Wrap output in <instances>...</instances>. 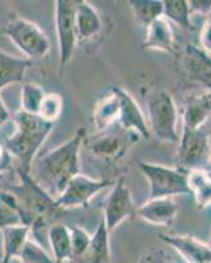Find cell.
I'll return each instance as SVG.
<instances>
[{"mask_svg": "<svg viewBox=\"0 0 211 263\" xmlns=\"http://www.w3.org/2000/svg\"><path fill=\"white\" fill-rule=\"evenodd\" d=\"M84 138L86 130L79 129L70 140L41 157L33 166V179L54 199L62 194L72 178L80 174L79 156Z\"/></svg>", "mask_w": 211, "mask_h": 263, "instance_id": "6da1fadb", "label": "cell"}, {"mask_svg": "<svg viewBox=\"0 0 211 263\" xmlns=\"http://www.w3.org/2000/svg\"><path fill=\"white\" fill-rule=\"evenodd\" d=\"M13 121L16 132L4 141V147L17 158L20 163L18 173H30L33 159L55 124L48 123L38 115L25 114L21 109L13 115Z\"/></svg>", "mask_w": 211, "mask_h": 263, "instance_id": "7a4b0ae2", "label": "cell"}, {"mask_svg": "<svg viewBox=\"0 0 211 263\" xmlns=\"http://www.w3.org/2000/svg\"><path fill=\"white\" fill-rule=\"evenodd\" d=\"M18 185H12L7 191L15 196L25 225L32 230L41 229L54 220V216L60 210L55 204V199L33 179L30 173H18Z\"/></svg>", "mask_w": 211, "mask_h": 263, "instance_id": "3957f363", "label": "cell"}, {"mask_svg": "<svg viewBox=\"0 0 211 263\" xmlns=\"http://www.w3.org/2000/svg\"><path fill=\"white\" fill-rule=\"evenodd\" d=\"M138 166L150 183L149 199L191 195L186 171L144 161L138 162Z\"/></svg>", "mask_w": 211, "mask_h": 263, "instance_id": "277c9868", "label": "cell"}, {"mask_svg": "<svg viewBox=\"0 0 211 263\" xmlns=\"http://www.w3.org/2000/svg\"><path fill=\"white\" fill-rule=\"evenodd\" d=\"M7 37L24 54L27 60L34 61L46 57L50 51V40L41 28L23 17H9L3 28Z\"/></svg>", "mask_w": 211, "mask_h": 263, "instance_id": "5b68a950", "label": "cell"}, {"mask_svg": "<svg viewBox=\"0 0 211 263\" xmlns=\"http://www.w3.org/2000/svg\"><path fill=\"white\" fill-rule=\"evenodd\" d=\"M149 129L151 135L164 142H177L179 114L175 100L165 91H160L149 103Z\"/></svg>", "mask_w": 211, "mask_h": 263, "instance_id": "8992f818", "label": "cell"}, {"mask_svg": "<svg viewBox=\"0 0 211 263\" xmlns=\"http://www.w3.org/2000/svg\"><path fill=\"white\" fill-rule=\"evenodd\" d=\"M177 150V167L181 170H207L211 156V142L202 128H182Z\"/></svg>", "mask_w": 211, "mask_h": 263, "instance_id": "52a82bcc", "label": "cell"}, {"mask_svg": "<svg viewBox=\"0 0 211 263\" xmlns=\"http://www.w3.org/2000/svg\"><path fill=\"white\" fill-rule=\"evenodd\" d=\"M116 124L101 132H96L92 137L84 138L83 146L90 150L93 156L105 161H118L125 156L129 147L138 140V135L128 132L118 124L117 132Z\"/></svg>", "mask_w": 211, "mask_h": 263, "instance_id": "ba28073f", "label": "cell"}, {"mask_svg": "<svg viewBox=\"0 0 211 263\" xmlns=\"http://www.w3.org/2000/svg\"><path fill=\"white\" fill-rule=\"evenodd\" d=\"M79 0H57L55 2V29L59 48V70L63 75L66 67L71 62L76 45L75 16Z\"/></svg>", "mask_w": 211, "mask_h": 263, "instance_id": "9c48e42d", "label": "cell"}, {"mask_svg": "<svg viewBox=\"0 0 211 263\" xmlns=\"http://www.w3.org/2000/svg\"><path fill=\"white\" fill-rule=\"evenodd\" d=\"M112 183L114 182L105 179H92L83 174H77L66 185L62 194L55 199V204L59 210L84 206Z\"/></svg>", "mask_w": 211, "mask_h": 263, "instance_id": "30bf717a", "label": "cell"}, {"mask_svg": "<svg viewBox=\"0 0 211 263\" xmlns=\"http://www.w3.org/2000/svg\"><path fill=\"white\" fill-rule=\"evenodd\" d=\"M137 213V208L134 205L130 190L126 185L125 177L118 178L114 180L113 189L105 199L104 203V216L102 220L105 222L108 232L116 229L121 222L126 218L131 217Z\"/></svg>", "mask_w": 211, "mask_h": 263, "instance_id": "8fae6325", "label": "cell"}, {"mask_svg": "<svg viewBox=\"0 0 211 263\" xmlns=\"http://www.w3.org/2000/svg\"><path fill=\"white\" fill-rule=\"evenodd\" d=\"M110 91L118 99V124L121 128L128 132H133L143 138L151 137L146 117L138 103L135 102V99L128 91L118 86L110 87Z\"/></svg>", "mask_w": 211, "mask_h": 263, "instance_id": "7c38bea8", "label": "cell"}, {"mask_svg": "<svg viewBox=\"0 0 211 263\" xmlns=\"http://www.w3.org/2000/svg\"><path fill=\"white\" fill-rule=\"evenodd\" d=\"M182 66L189 79L211 91V55L194 45L185 46Z\"/></svg>", "mask_w": 211, "mask_h": 263, "instance_id": "4fadbf2b", "label": "cell"}, {"mask_svg": "<svg viewBox=\"0 0 211 263\" xmlns=\"http://www.w3.org/2000/svg\"><path fill=\"white\" fill-rule=\"evenodd\" d=\"M160 239L172 246L187 263H211V248L193 236H173L160 234Z\"/></svg>", "mask_w": 211, "mask_h": 263, "instance_id": "5bb4252c", "label": "cell"}, {"mask_svg": "<svg viewBox=\"0 0 211 263\" xmlns=\"http://www.w3.org/2000/svg\"><path fill=\"white\" fill-rule=\"evenodd\" d=\"M140 218L152 225L168 227L175 221L179 213V205L172 197H160V199H149L137 210Z\"/></svg>", "mask_w": 211, "mask_h": 263, "instance_id": "9a60e30c", "label": "cell"}, {"mask_svg": "<svg viewBox=\"0 0 211 263\" xmlns=\"http://www.w3.org/2000/svg\"><path fill=\"white\" fill-rule=\"evenodd\" d=\"M77 41L84 42L97 36L102 29V20L97 9L86 0H79L75 16Z\"/></svg>", "mask_w": 211, "mask_h": 263, "instance_id": "2e32d148", "label": "cell"}, {"mask_svg": "<svg viewBox=\"0 0 211 263\" xmlns=\"http://www.w3.org/2000/svg\"><path fill=\"white\" fill-rule=\"evenodd\" d=\"M75 263H113L110 255L109 232L105 227L104 220L100 221L95 234L91 238L90 246L87 248L83 255L74 259Z\"/></svg>", "mask_w": 211, "mask_h": 263, "instance_id": "e0dca14e", "label": "cell"}, {"mask_svg": "<svg viewBox=\"0 0 211 263\" xmlns=\"http://www.w3.org/2000/svg\"><path fill=\"white\" fill-rule=\"evenodd\" d=\"M143 49H154V50L173 53L175 50V34L170 21L164 17L158 18L147 28L146 39L142 44Z\"/></svg>", "mask_w": 211, "mask_h": 263, "instance_id": "ac0fdd59", "label": "cell"}, {"mask_svg": "<svg viewBox=\"0 0 211 263\" xmlns=\"http://www.w3.org/2000/svg\"><path fill=\"white\" fill-rule=\"evenodd\" d=\"M32 61L17 58L0 50V90L15 83H23Z\"/></svg>", "mask_w": 211, "mask_h": 263, "instance_id": "d6986e66", "label": "cell"}, {"mask_svg": "<svg viewBox=\"0 0 211 263\" xmlns=\"http://www.w3.org/2000/svg\"><path fill=\"white\" fill-rule=\"evenodd\" d=\"M32 232L28 225H17L2 229L3 234V253L0 257V263H9L15 257H18L24 248L25 242L29 239Z\"/></svg>", "mask_w": 211, "mask_h": 263, "instance_id": "ffe728a7", "label": "cell"}, {"mask_svg": "<svg viewBox=\"0 0 211 263\" xmlns=\"http://www.w3.org/2000/svg\"><path fill=\"white\" fill-rule=\"evenodd\" d=\"M48 237L55 263H65L67 260H71L72 246L70 227L62 224L51 225L49 228Z\"/></svg>", "mask_w": 211, "mask_h": 263, "instance_id": "44dd1931", "label": "cell"}, {"mask_svg": "<svg viewBox=\"0 0 211 263\" xmlns=\"http://www.w3.org/2000/svg\"><path fill=\"white\" fill-rule=\"evenodd\" d=\"M211 115V102L208 93L192 98L184 108V126L187 129L202 128Z\"/></svg>", "mask_w": 211, "mask_h": 263, "instance_id": "7402d4cb", "label": "cell"}, {"mask_svg": "<svg viewBox=\"0 0 211 263\" xmlns=\"http://www.w3.org/2000/svg\"><path fill=\"white\" fill-rule=\"evenodd\" d=\"M118 99L112 91L102 98L93 109V125L96 132H101L118 123Z\"/></svg>", "mask_w": 211, "mask_h": 263, "instance_id": "603a6c76", "label": "cell"}, {"mask_svg": "<svg viewBox=\"0 0 211 263\" xmlns=\"http://www.w3.org/2000/svg\"><path fill=\"white\" fill-rule=\"evenodd\" d=\"M187 184L198 208H206L211 204V171L193 170L187 173Z\"/></svg>", "mask_w": 211, "mask_h": 263, "instance_id": "cb8c5ba5", "label": "cell"}, {"mask_svg": "<svg viewBox=\"0 0 211 263\" xmlns=\"http://www.w3.org/2000/svg\"><path fill=\"white\" fill-rule=\"evenodd\" d=\"M129 4L138 23L144 28L163 17V2L160 0H130Z\"/></svg>", "mask_w": 211, "mask_h": 263, "instance_id": "d4e9b609", "label": "cell"}, {"mask_svg": "<svg viewBox=\"0 0 211 263\" xmlns=\"http://www.w3.org/2000/svg\"><path fill=\"white\" fill-rule=\"evenodd\" d=\"M25 225L15 196L8 191H0V229Z\"/></svg>", "mask_w": 211, "mask_h": 263, "instance_id": "484cf974", "label": "cell"}, {"mask_svg": "<svg viewBox=\"0 0 211 263\" xmlns=\"http://www.w3.org/2000/svg\"><path fill=\"white\" fill-rule=\"evenodd\" d=\"M163 17L175 24L180 25L182 29H192V12L189 2L185 0H164Z\"/></svg>", "mask_w": 211, "mask_h": 263, "instance_id": "4316f807", "label": "cell"}, {"mask_svg": "<svg viewBox=\"0 0 211 263\" xmlns=\"http://www.w3.org/2000/svg\"><path fill=\"white\" fill-rule=\"evenodd\" d=\"M46 93L36 83H24L21 90V111L29 115H38L39 107Z\"/></svg>", "mask_w": 211, "mask_h": 263, "instance_id": "83f0119b", "label": "cell"}, {"mask_svg": "<svg viewBox=\"0 0 211 263\" xmlns=\"http://www.w3.org/2000/svg\"><path fill=\"white\" fill-rule=\"evenodd\" d=\"M63 111V100L58 93H46L39 107L38 116L48 123L55 124Z\"/></svg>", "mask_w": 211, "mask_h": 263, "instance_id": "f1b7e54d", "label": "cell"}, {"mask_svg": "<svg viewBox=\"0 0 211 263\" xmlns=\"http://www.w3.org/2000/svg\"><path fill=\"white\" fill-rule=\"evenodd\" d=\"M23 263H55L54 258L49 255L39 243L33 239H28L18 255Z\"/></svg>", "mask_w": 211, "mask_h": 263, "instance_id": "f546056e", "label": "cell"}, {"mask_svg": "<svg viewBox=\"0 0 211 263\" xmlns=\"http://www.w3.org/2000/svg\"><path fill=\"white\" fill-rule=\"evenodd\" d=\"M70 233H71V246H72V258L71 260L76 259L80 255H83L87 248L90 246L92 236L87 233L86 230L77 227H70Z\"/></svg>", "mask_w": 211, "mask_h": 263, "instance_id": "4dcf8cb0", "label": "cell"}, {"mask_svg": "<svg viewBox=\"0 0 211 263\" xmlns=\"http://www.w3.org/2000/svg\"><path fill=\"white\" fill-rule=\"evenodd\" d=\"M138 263H179L176 255L168 249L151 248L143 251L138 259Z\"/></svg>", "mask_w": 211, "mask_h": 263, "instance_id": "1f68e13d", "label": "cell"}, {"mask_svg": "<svg viewBox=\"0 0 211 263\" xmlns=\"http://www.w3.org/2000/svg\"><path fill=\"white\" fill-rule=\"evenodd\" d=\"M199 45L205 53L211 55V16L203 23L201 32H199Z\"/></svg>", "mask_w": 211, "mask_h": 263, "instance_id": "d6a6232c", "label": "cell"}, {"mask_svg": "<svg viewBox=\"0 0 211 263\" xmlns=\"http://www.w3.org/2000/svg\"><path fill=\"white\" fill-rule=\"evenodd\" d=\"M189 7H191V12L199 13V15H207L211 12V2L210 0H196V2H189Z\"/></svg>", "mask_w": 211, "mask_h": 263, "instance_id": "836d02e7", "label": "cell"}, {"mask_svg": "<svg viewBox=\"0 0 211 263\" xmlns=\"http://www.w3.org/2000/svg\"><path fill=\"white\" fill-rule=\"evenodd\" d=\"M9 117H11V115H9L6 105H4L3 99H2V96H0V128H2L7 121H8Z\"/></svg>", "mask_w": 211, "mask_h": 263, "instance_id": "e575fe53", "label": "cell"}, {"mask_svg": "<svg viewBox=\"0 0 211 263\" xmlns=\"http://www.w3.org/2000/svg\"><path fill=\"white\" fill-rule=\"evenodd\" d=\"M4 156H6V153H4L3 146H2V145H0V163H2V161H3Z\"/></svg>", "mask_w": 211, "mask_h": 263, "instance_id": "d590c367", "label": "cell"}, {"mask_svg": "<svg viewBox=\"0 0 211 263\" xmlns=\"http://www.w3.org/2000/svg\"><path fill=\"white\" fill-rule=\"evenodd\" d=\"M208 171H211V156H210V162H208Z\"/></svg>", "mask_w": 211, "mask_h": 263, "instance_id": "8d00e7d4", "label": "cell"}, {"mask_svg": "<svg viewBox=\"0 0 211 263\" xmlns=\"http://www.w3.org/2000/svg\"><path fill=\"white\" fill-rule=\"evenodd\" d=\"M208 98H210V102H211V91H208Z\"/></svg>", "mask_w": 211, "mask_h": 263, "instance_id": "74e56055", "label": "cell"}, {"mask_svg": "<svg viewBox=\"0 0 211 263\" xmlns=\"http://www.w3.org/2000/svg\"><path fill=\"white\" fill-rule=\"evenodd\" d=\"M208 245H211V238H210V243H208Z\"/></svg>", "mask_w": 211, "mask_h": 263, "instance_id": "f35d334b", "label": "cell"}, {"mask_svg": "<svg viewBox=\"0 0 211 263\" xmlns=\"http://www.w3.org/2000/svg\"><path fill=\"white\" fill-rule=\"evenodd\" d=\"M210 248H211V245H210Z\"/></svg>", "mask_w": 211, "mask_h": 263, "instance_id": "ab89813d", "label": "cell"}]
</instances>
